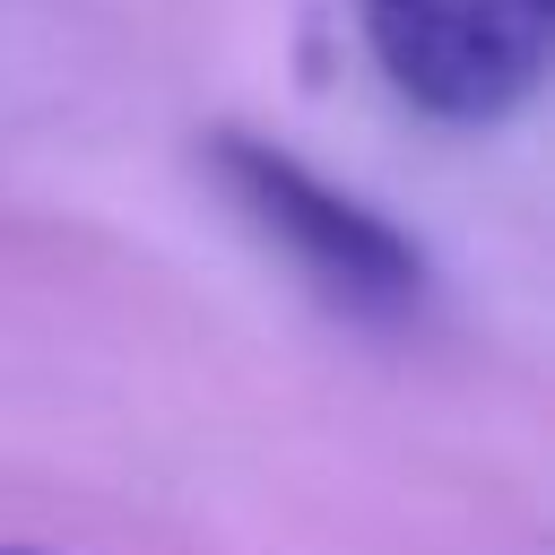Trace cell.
<instances>
[{
    "label": "cell",
    "mask_w": 555,
    "mask_h": 555,
    "mask_svg": "<svg viewBox=\"0 0 555 555\" xmlns=\"http://www.w3.org/2000/svg\"><path fill=\"white\" fill-rule=\"evenodd\" d=\"M208 156H217V182L234 191V208L304 269V286L321 304H338L347 321H416L425 312V251L382 208H364L356 191L321 182L304 156L243 139V130H217Z\"/></svg>",
    "instance_id": "1"
},
{
    "label": "cell",
    "mask_w": 555,
    "mask_h": 555,
    "mask_svg": "<svg viewBox=\"0 0 555 555\" xmlns=\"http://www.w3.org/2000/svg\"><path fill=\"white\" fill-rule=\"evenodd\" d=\"M382 87L451 130L520 113L546 78L555 0H356Z\"/></svg>",
    "instance_id": "2"
}]
</instances>
